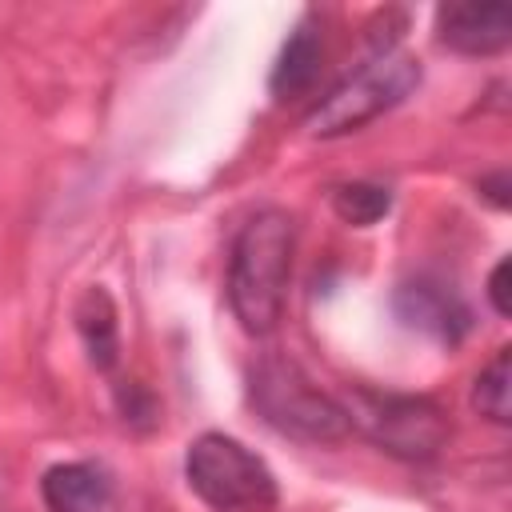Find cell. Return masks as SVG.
<instances>
[{
    "label": "cell",
    "instance_id": "obj_2",
    "mask_svg": "<svg viewBox=\"0 0 512 512\" xmlns=\"http://www.w3.org/2000/svg\"><path fill=\"white\" fill-rule=\"evenodd\" d=\"M416 84H420V60L400 52L396 44H384L372 60H364L352 76H344L304 116V132L320 136V140L348 136L364 124H372L376 116H384L388 108H396Z\"/></svg>",
    "mask_w": 512,
    "mask_h": 512
},
{
    "label": "cell",
    "instance_id": "obj_12",
    "mask_svg": "<svg viewBox=\"0 0 512 512\" xmlns=\"http://www.w3.org/2000/svg\"><path fill=\"white\" fill-rule=\"evenodd\" d=\"M392 208V192L384 184H372V180H352V184H336L332 188V212L352 224V228H368L376 224L380 216H388Z\"/></svg>",
    "mask_w": 512,
    "mask_h": 512
},
{
    "label": "cell",
    "instance_id": "obj_1",
    "mask_svg": "<svg viewBox=\"0 0 512 512\" xmlns=\"http://www.w3.org/2000/svg\"><path fill=\"white\" fill-rule=\"evenodd\" d=\"M296 252V220L280 208L256 212L232 240L228 256V308L248 336H268L288 300Z\"/></svg>",
    "mask_w": 512,
    "mask_h": 512
},
{
    "label": "cell",
    "instance_id": "obj_9",
    "mask_svg": "<svg viewBox=\"0 0 512 512\" xmlns=\"http://www.w3.org/2000/svg\"><path fill=\"white\" fill-rule=\"evenodd\" d=\"M324 68V32L316 24V12H308L284 40L276 64H272V76H268V88L276 100H296L304 96L316 76Z\"/></svg>",
    "mask_w": 512,
    "mask_h": 512
},
{
    "label": "cell",
    "instance_id": "obj_4",
    "mask_svg": "<svg viewBox=\"0 0 512 512\" xmlns=\"http://www.w3.org/2000/svg\"><path fill=\"white\" fill-rule=\"evenodd\" d=\"M184 476L212 512H272L280 496L272 468L224 432H204L188 444Z\"/></svg>",
    "mask_w": 512,
    "mask_h": 512
},
{
    "label": "cell",
    "instance_id": "obj_7",
    "mask_svg": "<svg viewBox=\"0 0 512 512\" xmlns=\"http://www.w3.org/2000/svg\"><path fill=\"white\" fill-rule=\"evenodd\" d=\"M436 40L460 56H496L512 40V8L504 0L436 8Z\"/></svg>",
    "mask_w": 512,
    "mask_h": 512
},
{
    "label": "cell",
    "instance_id": "obj_8",
    "mask_svg": "<svg viewBox=\"0 0 512 512\" xmlns=\"http://www.w3.org/2000/svg\"><path fill=\"white\" fill-rule=\"evenodd\" d=\"M40 500L48 512H112L116 484L108 468L88 460H68V464H52L40 476Z\"/></svg>",
    "mask_w": 512,
    "mask_h": 512
},
{
    "label": "cell",
    "instance_id": "obj_13",
    "mask_svg": "<svg viewBox=\"0 0 512 512\" xmlns=\"http://www.w3.org/2000/svg\"><path fill=\"white\" fill-rule=\"evenodd\" d=\"M508 276H512V260L504 256L496 268H492V276H488V300H492V308H496V316H512V296H508Z\"/></svg>",
    "mask_w": 512,
    "mask_h": 512
},
{
    "label": "cell",
    "instance_id": "obj_14",
    "mask_svg": "<svg viewBox=\"0 0 512 512\" xmlns=\"http://www.w3.org/2000/svg\"><path fill=\"white\" fill-rule=\"evenodd\" d=\"M476 192L480 196H488L496 208H508L512 200H508V172H496V176H484L480 184H476Z\"/></svg>",
    "mask_w": 512,
    "mask_h": 512
},
{
    "label": "cell",
    "instance_id": "obj_5",
    "mask_svg": "<svg viewBox=\"0 0 512 512\" xmlns=\"http://www.w3.org/2000/svg\"><path fill=\"white\" fill-rule=\"evenodd\" d=\"M352 428H360L376 448L400 456V460H432L448 444L452 420L448 412L428 396H400V392H372L352 388V400L344 404Z\"/></svg>",
    "mask_w": 512,
    "mask_h": 512
},
{
    "label": "cell",
    "instance_id": "obj_3",
    "mask_svg": "<svg viewBox=\"0 0 512 512\" xmlns=\"http://www.w3.org/2000/svg\"><path fill=\"white\" fill-rule=\"evenodd\" d=\"M256 412L284 436L308 440V444H336L352 432V420L344 404L328 392H320L288 356H264L252 368L248 380Z\"/></svg>",
    "mask_w": 512,
    "mask_h": 512
},
{
    "label": "cell",
    "instance_id": "obj_10",
    "mask_svg": "<svg viewBox=\"0 0 512 512\" xmlns=\"http://www.w3.org/2000/svg\"><path fill=\"white\" fill-rule=\"evenodd\" d=\"M76 332L84 340V352H88L92 368L108 372L116 364V356H120V328H116V304H112V296L100 284L80 296V304H76Z\"/></svg>",
    "mask_w": 512,
    "mask_h": 512
},
{
    "label": "cell",
    "instance_id": "obj_6",
    "mask_svg": "<svg viewBox=\"0 0 512 512\" xmlns=\"http://www.w3.org/2000/svg\"><path fill=\"white\" fill-rule=\"evenodd\" d=\"M392 312L404 328L412 332H424L440 344H460L472 328V312L468 304L460 300L456 288H448L444 280L436 276H412L404 280L396 292H392Z\"/></svg>",
    "mask_w": 512,
    "mask_h": 512
},
{
    "label": "cell",
    "instance_id": "obj_11",
    "mask_svg": "<svg viewBox=\"0 0 512 512\" xmlns=\"http://www.w3.org/2000/svg\"><path fill=\"white\" fill-rule=\"evenodd\" d=\"M512 348H500L488 368H480L476 384H472V404L480 416H488L492 424H508L512 420Z\"/></svg>",
    "mask_w": 512,
    "mask_h": 512
}]
</instances>
